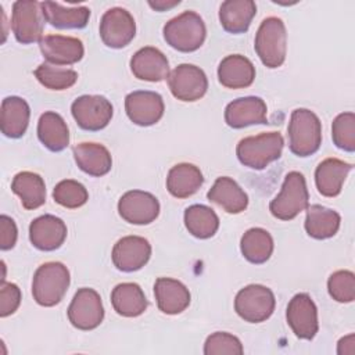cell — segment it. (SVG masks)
Here are the masks:
<instances>
[{
    "label": "cell",
    "mask_w": 355,
    "mask_h": 355,
    "mask_svg": "<svg viewBox=\"0 0 355 355\" xmlns=\"http://www.w3.org/2000/svg\"><path fill=\"white\" fill-rule=\"evenodd\" d=\"M69 283V270L64 263L46 262L40 265L33 275V300L42 306H54L64 298Z\"/></svg>",
    "instance_id": "5b68a950"
},
{
    "label": "cell",
    "mask_w": 355,
    "mask_h": 355,
    "mask_svg": "<svg viewBox=\"0 0 355 355\" xmlns=\"http://www.w3.org/2000/svg\"><path fill=\"white\" fill-rule=\"evenodd\" d=\"M21 304V290L14 283L6 280L0 284V316L7 318L12 315Z\"/></svg>",
    "instance_id": "60d3db41"
},
{
    "label": "cell",
    "mask_w": 355,
    "mask_h": 355,
    "mask_svg": "<svg viewBox=\"0 0 355 355\" xmlns=\"http://www.w3.org/2000/svg\"><path fill=\"white\" fill-rule=\"evenodd\" d=\"M255 79L254 64L241 54L226 55L218 67V80L227 89H244Z\"/></svg>",
    "instance_id": "7402d4cb"
},
{
    "label": "cell",
    "mask_w": 355,
    "mask_h": 355,
    "mask_svg": "<svg viewBox=\"0 0 355 355\" xmlns=\"http://www.w3.org/2000/svg\"><path fill=\"white\" fill-rule=\"evenodd\" d=\"M40 4L44 19L57 29H82L90 18V8L85 6L64 7L54 1H42Z\"/></svg>",
    "instance_id": "f546056e"
},
{
    "label": "cell",
    "mask_w": 355,
    "mask_h": 355,
    "mask_svg": "<svg viewBox=\"0 0 355 355\" xmlns=\"http://www.w3.org/2000/svg\"><path fill=\"white\" fill-rule=\"evenodd\" d=\"M179 3H180L179 0H175V1H162V0H159V1H148V6L154 10H157V11H165L168 8H172V7L178 6Z\"/></svg>",
    "instance_id": "ee69618b"
},
{
    "label": "cell",
    "mask_w": 355,
    "mask_h": 355,
    "mask_svg": "<svg viewBox=\"0 0 355 355\" xmlns=\"http://www.w3.org/2000/svg\"><path fill=\"white\" fill-rule=\"evenodd\" d=\"M125 111L135 125L151 126L162 118L165 105L159 93L136 90L125 97Z\"/></svg>",
    "instance_id": "9a60e30c"
},
{
    "label": "cell",
    "mask_w": 355,
    "mask_h": 355,
    "mask_svg": "<svg viewBox=\"0 0 355 355\" xmlns=\"http://www.w3.org/2000/svg\"><path fill=\"white\" fill-rule=\"evenodd\" d=\"M243 352L241 341L226 331H215L204 343L205 355H241Z\"/></svg>",
    "instance_id": "ab89813d"
},
{
    "label": "cell",
    "mask_w": 355,
    "mask_h": 355,
    "mask_svg": "<svg viewBox=\"0 0 355 355\" xmlns=\"http://www.w3.org/2000/svg\"><path fill=\"white\" fill-rule=\"evenodd\" d=\"M207 198L227 214H240L248 205L247 193L229 176H220L207 193Z\"/></svg>",
    "instance_id": "cb8c5ba5"
},
{
    "label": "cell",
    "mask_w": 355,
    "mask_h": 355,
    "mask_svg": "<svg viewBox=\"0 0 355 355\" xmlns=\"http://www.w3.org/2000/svg\"><path fill=\"white\" fill-rule=\"evenodd\" d=\"M119 216L132 225H148L159 215L155 196L143 190H129L118 201Z\"/></svg>",
    "instance_id": "5bb4252c"
},
{
    "label": "cell",
    "mask_w": 355,
    "mask_h": 355,
    "mask_svg": "<svg viewBox=\"0 0 355 355\" xmlns=\"http://www.w3.org/2000/svg\"><path fill=\"white\" fill-rule=\"evenodd\" d=\"M254 49L262 64L270 69L283 65L287 53L286 25L279 17L265 18L254 40Z\"/></svg>",
    "instance_id": "277c9868"
},
{
    "label": "cell",
    "mask_w": 355,
    "mask_h": 355,
    "mask_svg": "<svg viewBox=\"0 0 355 355\" xmlns=\"http://www.w3.org/2000/svg\"><path fill=\"white\" fill-rule=\"evenodd\" d=\"M130 71L140 80L161 82L169 75V62L161 50L147 46L130 58Z\"/></svg>",
    "instance_id": "ffe728a7"
},
{
    "label": "cell",
    "mask_w": 355,
    "mask_h": 355,
    "mask_svg": "<svg viewBox=\"0 0 355 355\" xmlns=\"http://www.w3.org/2000/svg\"><path fill=\"white\" fill-rule=\"evenodd\" d=\"M331 139L336 147L347 153L355 151V114L341 112L331 123Z\"/></svg>",
    "instance_id": "74e56055"
},
{
    "label": "cell",
    "mask_w": 355,
    "mask_h": 355,
    "mask_svg": "<svg viewBox=\"0 0 355 355\" xmlns=\"http://www.w3.org/2000/svg\"><path fill=\"white\" fill-rule=\"evenodd\" d=\"M341 216L337 211L326 208L319 204H313L306 207V218H305V232L309 237L316 240H326L333 236L340 229Z\"/></svg>",
    "instance_id": "4dcf8cb0"
},
{
    "label": "cell",
    "mask_w": 355,
    "mask_h": 355,
    "mask_svg": "<svg viewBox=\"0 0 355 355\" xmlns=\"http://www.w3.org/2000/svg\"><path fill=\"white\" fill-rule=\"evenodd\" d=\"M255 14L252 0H226L219 7V22L226 32L239 35L248 31Z\"/></svg>",
    "instance_id": "4316f807"
},
{
    "label": "cell",
    "mask_w": 355,
    "mask_h": 355,
    "mask_svg": "<svg viewBox=\"0 0 355 355\" xmlns=\"http://www.w3.org/2000/svg\"><path fill=\"white\" fill-rule=\"evenodd\" d=\"M42 55L53 65H72L85 54L83 43L78 37L62 35H47L39 42Z\"/></svg>",
    "instance_id": "ac0fdd59"
},
{
    "label": "cell",
    "mask_w": 355,
    "mask_h": 355,
    "mask_svg": "<svg viewBox=\"0 0 355 355\" xmlns=\"http://www.w3.org/2000/svg\"><path fill=\"white\" fill-rule=\"evenodd\" d=\"M11 190L25 209H36L46 202V184L40 175L29 171L19 172L11 182Z\"/></svg>",
    "instance_id": "d6a6232c"
},
{
    "label": "cell",
    "mask_w": 355,
    "mask_h": 355,
    "mask_svg": "<svg viewBox=\"0 0 355 355\" xmlns=\"http://www.w3.org/2000/svg\"><path fill=\"white\" fill-rule=\"evenodd\" d=\"M275 306L276 298L273 291L262 284H248L234 298V311L248 323L265 322L272 316Z\"/></svg>",
    "instance_id": "52a82bcc"
},
{
    "label": "cell",
    "mask_w": 355,
    "mask_h": 355,
    "mask_svg": "<svg viewBox=\"0 0 355 355\" xmlns=\"http://www.w3.org/2000/svg\"><path fill=\"white\" fill-rule=\"evenodd\" d=\"M268 107L261 97L247 96L229 103L225 108V122L233 129H243L250 125H265Z\"/></svg>",
    "instance_id": "e0dca14e"
},
{
    "label": "cell",
    "mask_w": 355,
    "mask_h": 355,
    "mask_svg": "<svg viewBox=\"0 0 355 355\" xmlns=\"http://www.w3.org/2000/svg\"><path fill=\"white\" fill-rule=\"evenodd\" d=\"M37 137L47 150L53 153L62 151L69 144L67 122L54 111L43 112L37 122Z\"/></svg>",
    "instance_id": "f1b7e54d"
},
{
    "label": "cell",
    "mask_w": 355,
    "mask_h": 355,
    "mask_svg": "<svg viewBox=\"0 0 355 355\" xmlns=\"http://www.w3.org/2000/svg\"><path fill=\"white\" fill-rule=\"evenodd\" d=\"M183 219L189 233L201 240L212 237L219 229V218L216 212L202 204L187 207Z\"/></svg>",
    "instance_id": "e575fe53"
},
{
    "label": "cell",
    "mask_w": 355,
    "mask_h": 355,
    "mask_svg": "<svg viewBox=\"0 0 355 355\" xmlns=\"http://www.w3.org/2000/svg\"><path fill=\"white\" fill-rule=\"evenodd\" d=\"M204 183V176L198 166L182 162L172 166L166 176V189L176 198H187L198 191Z\"/></svg>",
    "instance_id": "83f0119b"
},
{
    "label": "cell",
    "mask_w": 355,
    "mask_h": 355,
    "mask_svg": "<svg viewBox=\"0 0 355 355\" xmlns=\"http://www.w3.org/2000/svg\"><path fill=\"white\" fill-rule=\"evenodd\" d=\"M288 148L297 157L315 154L322 144V122L308 108H297L291 112L288 128Z\"/></svg>",
    "instance_id": "6da1fadb"
},
{
    "label": "cell",
    "mask_w": 355,
    "mask_h": 355,
    "mask_svg": "<svg viewBox=\"0 0 355 355\" xmlns=\"http://www.w3.org/2000/svg\"><path fill=\"white\" fill-rule=\"evenodd\" d=\"M67 313L71 324L79 330H93L98 327L104 319V306L100 294L89 287L79 288Z\"/></svg>",
    "instance_id": "30bf717a"
},
{
    "label": "cell",
    "mask_w": 355,
    "mask_h": 355,
    "mask_svg": "<svg viewBox=\"0 0 355 355\" xmlns=\"http://www.w3.org/2000/svg\"><path fill=\"white\" fill-rule=\"evenodd\" d=\"M309 193L305 178L298 171H291L284 176L279 194L270 201V214L280 220H291L306 209Z\"/></svg>",
    "instance_id": "8992f818"
},
{
    "label": "cell",
    "mask_w": 355,
    "mask_h": 355,
    "mask_svg": "<svg viewBox=\"0 0 355 355\" xmlns=\"http://www.w3.org/2000/svg\"><path fill=\"white\" fill-rule=\"evenodd\" d=\"M17 237H18V230L14 219L7 215H1L0 216V248L3 251L11 250L17 243Z\"/></svg>",
    "instance_id": "b9f144b4"
},
{
    "label": "cell",
    "mask_w": 355,
    "mask_h": 355,
    "mask_svg": "<svg viewBox=\"0 0 355 355\" xmlns=\"http://www.w3.org/2000/svg\"><path fill=\"white\" fill-rule=\"evenodd\" d=\"M31 108L28 103L18 96H8L1 101V133L10 139H18L25 135L29 123Z\"/></svg>",
    "instance_id": "d4e9b609"
},
{
    "label": "cell",
    "mask_w": 355,
    "mask_h": 355,
    "mask_svg": "<svg viewBox=\"0 0 355 355\" xmlns=\"http://www.w3.org/2000/svg\"><path fill=\"white\" fill-rule=\"evenodd\" d=\"M67 225L58 216L46 214L33 219L29 225V240L40 251H54L67 239Z\"/></svg>",
    "instance_id": "d6986e66"
},
{
    "label": "cell",
    "mask_w": 355,
    "mask_h": 355,
    "mask_svg": "<svg viewBox=\"0 0 355 355\" xmlns=\"http://www.w3.org/2000/svg\"><path fill=\"white\" fill-rule=\"evenodd\" d=\"M352 171V165L338 158H326L315 171V184L324 197H336L341 193L343 184Z\"/></svg>",
    "instance_id": "603a6c76"
},
{
    "label": "cell",
    "mask_w": 355,
    "mask_h": 355,
    "mask_svg": "<svg viewBox=\"0 0 355 355\" xmlns=\"http://www.w3.org/2000/svg\"><path fill=\"white\" fill-rule=\"evenodd\" d=\"M53 198L57 204L65 208H79L89 200L86 187L73 179H64L58 182L53 190Z\"/></svg>",
    "instance_id": "8d00e7d4"
},
{
    "label": "cell",
    "mask_w": 355,
    "mask_h": 355,
    "mask_svg": "<svg viewBox=\"0 0 355 355\" xmlns=\"http://www.w3.org/2000/svg\"><path fill=\"white\" fill-rule=\"evenodd\" d=\"M355 336L354 334H348L345 337H343L338 344H337V354L343 355V354H348L352 355L355 352Z\"/></svg>",
    "instance_id": "7bdbcfd3"
},
{
    "label": "cell",
    "mask_w": 355,
    "mask_h": 355,
    "mask_svg": "<svg viewBox=\"0 0 355 355\" xmlns=\"http://www.w3.org/2000/svg\"><path fill=\"white\" fill-rule=\"evenodd\" d=\"M151 257V245L140 236H125L119 239L111 252L114 266L121 272H136L141 269Z\"/></svg>",
    "instance_id": "2e32d148"
},
{
    "label": "cell",
    "mask_w": 355,
    "mask_h": 355,
    "mask_svg": "<svg viewBox=\"0 0 355 355\" xmlns=\"http://www.w3.org/2000/svg\"><path fill=\"white\" fill-rule=\"evenodd\" d=\"M154 295L158 309L166 315L182 313L190 305V291L179 280L158 277L154 283Z\"/></svg>",
    "instance_id": "44dd1931"
},
{
    "label": "cell",
    "mask_w": 355,
    "mask_h": 355,
    "mask_svg": "<svg viewBox=\"0 0 355 355\" xmlns=\"http://www.w3.org/2000/svg\"><path fill=\"white\" fill-rule=\"evenodd\" d=\"M100 37L107 47L122 49L136 35V22L132 14L122 7L107 10L100 21Z\"/></svg>",
    "instance_id": "8fae6325"
},
{
    "label": "cell",
    "mask_w": 355,
    "mask_h": 355,
    "mask_svg": "<svg viewBox=\"0 0 355 355\" xmlns=\"http://www.w3.org/2000/svg\"><path fill=\"white\" fill-rule=\"evenodd\" d=\"M327 290L330 297L343 304L355 300V275L351 270H337L330 275L327 280Z\"/></svg>",
    "instance_id": "f35d334b"
},
{
    "label": "cell",
    "mask_w": 355,
    "mask_h": 355,
    "mask_svg": "<svg viewBox=\"0 0 355 355\" xmlns=\"http://www.w3.org/2000/svg\"><path fill=\"white\" fill-rule=\"evenodd\" d=\"M72 151L76 165L85 173L100 178L111 171L112 158L103 144L85 141L76 144Z\"/></svg>",
    "instance_id": "484cf974"
},
{
    "label": "cell",
    "mask_w": 355,
    "mask_h": 355,
    "mask_svg": "<svg viewBox=\"0 0 355 355\" xmlns=\"http://www.w3.org/2000/svg\"><path fill=\"white\" fill-rule=\"evenodd\" d=\"M165 42L175 50L191 53L198 50L207 36L202 18L194 11H184L169 19L162 29Z\"/></svg>",
    "instance_id": "3957f363"
},
{
    "label": "cell",
    "mask_w": 355,
    "mask_h": 355,
    "mask_svg": "<svg viewBox=\"0 0 355 355\" xmlns=\"http://www.w3.org/2000/svg\"><path fill=\"white\" fill-rule=\"evenodd\" d=\"M283 147L284 139L279 132H266L241 139L236 147V155L244 166L261 171L280 158Z\"/></svg>",
    "instance_id": "7a4b0ae2"
},
{
    "label": "cell",
    "mask_w": 355,
    "mask_h": 355,
    "mask_svg": "<svg viewBox=\"0 0 355 355\" xmlns=\"http://www.w3.org/2000/svg\"><path fill=\"white\" fill-rule=\"evenodd\" d=\"M42 4L35 0H18L12 4L11 29L17 42L31 44L42 40L44 28Z\"/></svg>",
    "instance_id": "ba28073f"
},
{
    "label": "cell",
    "mask_w": 355,
    "mask_h": 355,
    "mask_svg": "<svg viewBox=\"0 0 355 355\" xmlns=\"http://www.w3.org/2000/svg\"><path fill=\"white\" fill-rule=\"evenodd\" d=\"M35 76L40 85L50 90H65L73 86L78 80L76 71L71 68H62L49 62L40 64L35 69Z\"/></svg>",
    "instance_id": "d590c367"
},
{
    "label": "cell",
    "mask_w": 355,
    "mask_h": 355,
    "mask_svg": "<svg viewBox=\"0 0 355 355\" xmlns=\"http://www.w3.org/2000/svg\"><path fill=\"white\" fill-rule=\"evenodd\" d=\"M240 250L248 262L261 265L265 263L273 252V239L268 230L262 227H251L243 234Z\"/></svg>",
    "instance_id": "836d02e7"
},
{
    "label": "cell",
    "mask_w": 355,
    "mask_h": 355,
    "mask_svg": "<svg viewBox=\"0 0 355 355\" xmlns=\"http://www.w3.org/2000/svg\"><path fill=\"white\" fill-rule=\"evenodd\" d=\"M71 112L79 128L97 132L104 129L112 118L114 108L110 100L98 94H83L73 100Z\"/></svg>",
    "instance_id": "9c48e42d"
},
{
    "label": "cell",
    "mask_w": 355,
    "mask_h": 355,
    "mask_svg": "<svg viewBox=\"0 0 355 355\" xmlns=\"http://www.w3.org/2000/svg\"><path fill=\"white\" fill-rule=\"evenodd\" d=\"M111 304L114 311L125 318L140 316L147 309V298L136 283H119L112 288Z\"/></svg>",
    "instance_id": "1f68e13d"
},
{
    "label": "cell",
    "mask_w": 355,
    "mask_h": 355,
    "mask_svg": "<svg viewBox=\"0 0 355 355\" xmlns=\"http://www.w3.org/2000/svg\"><path fill=\"white\" fill-rule=\"evenodd\" d=\"M168 86L175 98L180 101H197L208 89L205 72L193 64H180L168 75Z\"/></svg>",
    "instance_id": "7c38bea8"
},
{
    "label": "cell",
    "mask_w": 355,
    "mask_h": 355,
    "mask_svg": "<svg viewBox=\"0 0 355 355\" xmlns=\"http://www.w3.org/2000/svg\"><path fill=\"white\" fill-rule=\"evenodd\" d=\"M286 319L293 333L301 340H312L319 330L318 308L306 293H298L290 300Z\"/></svg>",
    "instance_id": "4fadbf2b"
}]
</instances>
